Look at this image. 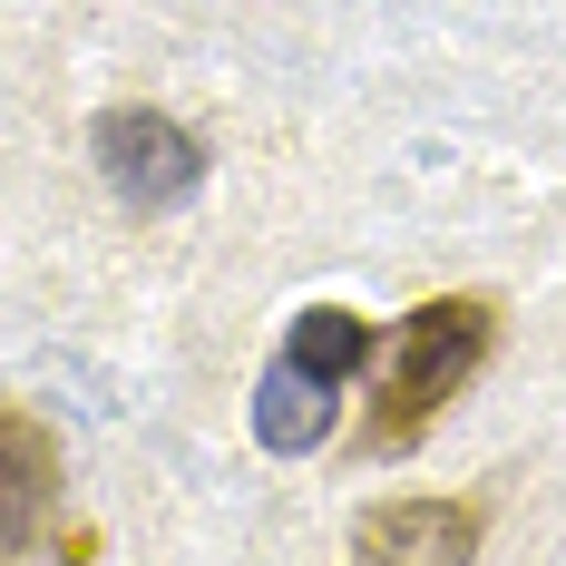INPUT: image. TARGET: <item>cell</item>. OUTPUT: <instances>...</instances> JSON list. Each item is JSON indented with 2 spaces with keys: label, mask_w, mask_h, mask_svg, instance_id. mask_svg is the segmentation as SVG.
Masks as SVG:
<instances>
[{
  "label": "cell",
  "mask_w": 566,
  "mask_h": 566,
  "mask_svg": "<svg viewBox=\"0 0 566 566\" xmlns=\"http://www.w3.org/2000/svg\"><path fill=\"white\" fill-rule=\"evenodd\" d=\"M489 342H499V303H479V293H440V303H420L410 323L391 333V361H381V391H371V420H361V450H410L459 391H469V371L489 361Z\"/></svg>",
  "instance_id": "obj_1"
},
{
  "label": "cell",
  "mask_w": 566,
  "mask_h": 566,
  "mask_svg": "<svg viewBox=\"0 0 566 566\" xmlns=\"http://www.w3.org/2000/svg\"><path fill=\"white\" fill-rule=\"evenodd\" d=\"M88 157H98V176H108L137 216L186 206V196L206 186V147H196L176 117H157V108H108L88 127Z\"/></svg>",
  "instance_id": "obj_2"
},
{
  "label": "cell",
  "mask_w": 566,
  "mask_h": 566,
  "mask_svg": "<svg viewBox=\"0 0 566 566\" xmlns=\"http://www.w3.org/2000/svg\"><path fill=\"white\" fill-rule=\"evenodd\" d=\"M479 557V509L469 499H391L361 509L352 566H469Z\"/></svg>",
  "instance_id": "obj_3"
},
{
  "label": "cell",
  "mask_w": 566,
  "mask_h": 566,
  "mask_svg": "<svg viewBox=\"0 0 566 566\" xmlns=\"http://www.w3.org/2000/svg\"><path fill=\"white\" fill-rule=\"evenodd\" d=\"M59 499V450L40 420H20V410H0V557H20L30 537H40V517Z\"/></svg>",
  "instance_id": "obj_4"
},
{
  "label": "cell",
  "mask_w": 566,
  "mask_h": 566,
  "mask_svg": "<svg viewBox=\"0 0 566 566\" xmlns=\"http://www.w3.org/2000/svg\"><path fill=\"white\" fill-rule=\"evenodd\" d=\"M371 352H381V342H371V323H361V313H342V303H313V313H303V323L283 333V352H274V361H293L303 381L342 391V381H352V371H361Z\"/></svg>",
  "instance_id": "obj_5"
},
{
  "label": "cell",
  "mask_w": 566,
  "mask_h": 566,
  "mask_svg": "<svg viewBox=\"0 0 566 566\" xmlns=\"http://www.w3.org/2000/svg\"><path fill=\"white\" fill-rule=\"evenodd\" d=\"M323 430H333V391H323V381H303L293 361H274V371L254 381V440L283 450V459H303Z\"/></svg>",
  "instance_id": "obj_6"
}]
</instances>
